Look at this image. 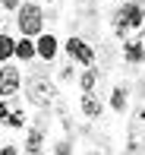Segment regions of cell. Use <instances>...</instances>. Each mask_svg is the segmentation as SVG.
<instances>
[{"label":"cell","instance_id":"15","mask_svg":"<svg viewBox=\"0 0 145 155\" xmlns=\"http://www.w3.org/2000/svg\"><path fill=\"white\" fill-rule=\"evenodd\" d=\"M110 108H114V111H123V108H126V89H114V95H110Z\"/></svg>","mask_w":145,"mask_h":155},{"label":"cell","instance_id":"12","mask_svg":"<svg viewBox=\"0 0 145 155\" xmlns=\"http://www.w3.org/2000/svg\"><path fill=\"white\" fill-rule=\"evenodd\" d=\"M82 111H85V117H92V120H95V117L101 114V101H98L92 92H85V95H82Z\"/></svg>","mask_w":145,"mask_h":155},{"label":"cell","instance_id":"1","mask_svg":"<svg viewBox=\"0 0 145 155\" xmlns=\"http://www.w3.org/2000/svg\"><path fill=\"white\" fill-rule=\"evenodd\" d=\"M114 32L123 41H142V35H145V0H126L114 13Z\"/></svg>","mask_w":145,"mask_h":155},{"label":"cell","instance_id":"11","mask_svg":"<svg viewBox=\"0 0 145 155\" xmlns=\"http://www.w3.org/2000/svg\"><path fill=\"white\" fill-rule=\"evenodd\" d=\"M16 57H19V60H32V57H38V48H35V41H32L29 35H22V38L16 41Z\"/></svg>","mask_w":145,"mask_h":155},{"label":"cell","instance_id":"5","mask_svg":"<svg viewBox=\"0 0 145 155\" xmlns=\"http://www.w3.org/2000/svg\"><path fill=\"white\" fill-rule=\"evenodd\" d=\"M63 48H66V57H70V60L82 63V67H95V48L88 45V41H82V38H70Z\"/></svg>","mask_w":145,"mask_h":155},{"label":"cell","instance_id":"4","mask_svg":"<svg viewBox=\"0 0 145 155\" xmlns=\"http://www.w3.org/2000/svg\"><path fill=\"white\" fill-rule=\"evenodd\" d=\"M0 124L10 127V130L25 127V111H22V104H19L16 95H10V98H3V101H0Z\"/></svg>","mask_w":145,"mask_h":155},{"label":"cell","instance_id":"20","mask_svg":"<svg viewBox=\"0 0 145 155\" xmlns=\"http://www.w3.org/2000/svg\"><path fill=\"white\" fill-rule=\"evenodd\" d=\"M47 3H57V0H47Z\"/></svg>","mask_w":145,"mask_h":155},{"label":"cell","instance_id":"14","mask_svg":"<svg viewBox=\"0 0 145 155\" xmlns=\"http://www.w3.org/2000/svg\"><path fill=\"white\" fill-rule=\"evenodd\" d=\"M95 89H98V73L88 67L85 73H82V92H95Z\"/></svg>","mask_w":145,"mask_h":155},{"label":"cell","instance_id":"7","mask_svg":"<svg viewBox=\"0 0 145 155\" xmlns=\"http://www.w3.org/2000/svg\"><path fill=\"white\" fill-rule=\"evenodd\" d=\"M19 86H22V76H19L16 67H0V95L10 98L19 92Z\"/></svg>","mask_w":145,"mask_h":155},{"label":"cell","instance_id":"16","mask_svg":"<svg viewBox=\"0 0 145 155\" xmlns=\"http://www.w3.org/2000/svg\"><path fill=\"white\" fill-rule=\"evenodd\" d=\"M0 155H19V152H16L13 143H3V146H0Z\"/></svg>","mask_w":145,"mask_h":155},{"label":"cell","instance_id":"6","mask_svg":"<svg viewBox=\"0 0 145 155\" xmlns=\"http://www.w3.org/2000/svg\"><path fill=\"white\" fill-rule=\"evenodd\" d=\"M142 146H145V108H139L129 120V152L139 155Z\"/></svg>","mask_w":145,"mask_h":155},{"label":"cell","instance_id":"8","mask_svg":"<svg viewBox=\"0 0 145 155\" xmlns=\"http://www.w3.org/2000/svg\"><path fill=\"white\" fill-rule=\"evenodd\" d=\"M25 149H29V155H41V149H44V117H41V124H35L29 130Z\"/></svg>","mask_w":145,"mask_h":155},{"label":"cell","instance_id":"13","mask_svg":"<svg viewBox=\"0 0 145 155\" xmlns=\"http://www.w3.org/2000/svg\"><path fill=\"white\" fill-rule=\"evenodd\" d=\"M13 54H16V41L10 35H0V63H6Z\"/></svg>","mask_w":145,"mask_h":155},{"label":"cell","instance_id":"2","mask_svg":"<svg viewBox=\"0 0 145 155\" xmlns=\"http://www.w3.org/2000/svg\"><path fill=\"white\" fill-rule=\"evenodd\" d=\"M25 92H29V101L35 104V108H41V111L57 101V89H54V82L44 79V76H32L29 86H25Z\"/></svg>","mask_w":145,"mask_h":155},{"label":"cell","instance_id":"10","mask_svg":"<svg viewBox=\"0 0 145 155\" xmlns=\"http://www.w3.org/2000/svg\"><path fill=\"white\" fill-rule=\"evenodd\" d=\"M123 57H126V63H142L145 60V45L142 41H123Z\"/></svg>","mask_w":145,"mask_h":155},{"label":"cell","instance_id":"18","mask_svg":"<svg viewBox=\"0 0 145 155\" xmlns=\"http://www.w3.org/2000/svg\"><path fill=\"white\" fill-rule=\"evenodd\" d=\"M57 155H70V149H66V143H60V146H57Z\"/></svg>","mask_w":145,"mask_h":155},{"label":"cell","instance_id":"9","mask_svg":"<svg viewBox=\"0 0 145 155\" xmlns=\"http://www.w3.org/2000/svg\"><path fill=\"white\" fill-rule=\"evenodd\" d=\"M35 48H38V57L41 60H54V57H57V38H54V35L41 32V38L35 41Z\"/></svg>","mask_w":145,"mask_h":155},{"label":"cell","instance_id":"19","mask_svg":"<svg viewBox=\"0 0 145 155\" xmlns=\"http://www.w3.org/2000/svg\"><path fill=\"white\" fill-rule=\"evenodd\" d=\"M88 155H107V152H104V149H98V152H95V149H92V152H88Z\"/></svg>","mask_w":145,"mask_h":155},{"label":"cell","instance_id":"3","mask_svg":"<svg viewBox=\"0 0 145 155\" xmlns=\"http://www.w3.org/2000/svg\"><path fill=\"white\" fill-rule=\"evenodd\" d=\"M16 22H19V32H22V35L35 38V35L44 32V13H41L38 3H22V6H19Z\"/></svg>","mask_w":145,"mask_h":155},{"label":"cell","instance_id":"17","mask_svg":"<svg viewBox=\"0 0 145 155\" xmlns=\"http://www.w3.org/2000/svg\"><path fill=\"white\" fill-rule=\"evenodd\" d=\"M0 6H3V10H19L22 3H19V0H0Z\"/></svg>","mask_w":145,"mask_h":155}]
</instances>
